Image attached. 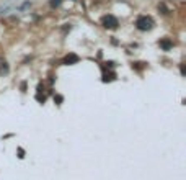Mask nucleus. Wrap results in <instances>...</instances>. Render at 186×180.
Returning a JSON list of instances; mask_svg holds the SVG:
<instances>
[{
  "mask_svg": "<svg viewBox=\"0 0 186 180\" xmlns=\"http://www.w3.org/2000/svg\"><path fill=\"white\" fill-rule=\"evenodd\" d=\"M160 48L162 49H165V51H168V49H172L173 48V43L170 41V39H162L160 41Z\"/></svg>",
  "mask_w": 186,
  "mask_h": 180,
  "instance_id": "4",
  "label": "nucleus"
},
{
  "mask_svg": "<svg viewBox=\"0 0 186 180\" xmlns=\"http://www.w3.org/2000/svg\"><path fill=\"white\" fill-rule=\"evenodd\" d=\"M62 0H51V7H59Z\"/></svg>",
  "mask_w": 186,
  "mask_h": 180,
  "instance_id": "7",
  "label": "nucleus"
},
{
  "mask_svg": "<svg viewBox=\"0 0 186 180\" xmlns=\"http://www.w3.org/2000/svg\"><path fill=\"white\" fill-rule=\"evenodd\" d=\"M116 75H114V72H109V74H105V77H103V82H108V80H113Z\"/></svg>",
  "mask_w": 186,
  "mask_h": 180,
  "instance_id": "6",
  "label": "nucleus"
},
{
  "mask_svg": "<svg viewBox=\"0 0 186 180\" xmlns=\"http://www.w3.org/2000/svg\"><path fill=\"white\" fill-rule=\"evenodd\" d=\"M0 74H8V66L5 61H0Z\"/></svg>",
  "mask_w": 186,
  "mask_h": 180,
  "instance_id": "5",
  "label": "nucleus"
},
{
  "mask_svg": "<svg viewBox=\"0 0 186 180\" xmlns=\"http://www.w3.org/2000/svg\"><path fill=\"white\" fill-rule=\"evenodd\" d=\"M62 97H60V95H56V97H54V102H57V105H60V103H62Z\"/></svg>",
  "mask_w": 186,
  "mask_h": 180,
  "instance_id": "8",
  "label": "nucleus"
},
{
  "mask_svg": "<svg viewBox=\"0 0 186 180\" xmlns=\"http://www.w3.org/2000/svg\"><path fill=\"white\" fill-rule=\"evenodd\" d=\"M75 62H78V56L77 54H69V56L64 59V64H67V66H69V64H75Z\"/></svg>",
  "mask_w": 186,
  "mask_h": 180,
  "instance_id": "3",
  "label": "nucleus"
},
{
  "mask_svg": "<svg viewBox=\"0 0 186 180\" xmlns=\"http://www.w3.org/2000/svg\"><path fill=\"white\" fill-rule=\"evenodd\" d=\"M101 23H103L105 28H111V30L119 25V23H118V18L113 17V15H105V17L101 18Z\"/></svg>",
  "mask_w": 186,
  "mask_h": 180,
  "instance_id": "2",
  "label": "nucleus"
},
{
  "mask_svg": "<svg viewBox=\"0 0 186 180\" xmlns=\"http://www.w3.org/2000/svg\"><path fill=\"white\" fill-rule=\"evenodd\" d=\"M18 157H20V159H23V157H25V151H23V149H18Z\"/></svg>",
  "mask_w": 186,
  "mask_h": 180,
  "instance_id": "9",
  "label": "nucleus"
},
{
  "mask_svg": "<svg viewBox=\"0 0 186 180\" xmlns=\"http://www.w3.org/2000/svg\"><path fill=\"white\" fill-rule=\"evenodd\" d=\"M136 26L141 30V31H147V30H150L152 26H154V20H152L150 17H145V15H142V17L137 18Z\"/></svg>",
  "mask_w": 186,
  "mask_h": 180,
  "instance_id": "1",
  "label": "nucleus"
}]
</instances>
